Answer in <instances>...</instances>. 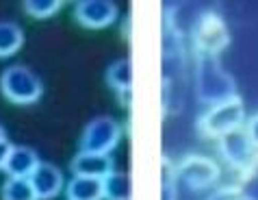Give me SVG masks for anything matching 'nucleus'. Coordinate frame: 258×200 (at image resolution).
Segmentation results:
<instances>
[{
  "label": "nucleus",
  "mask_w": 258,
  "mask_h": 200,
  "mask_svg": "<svg viewBox=\"0 0 258 200\" xmlns=\"http://www.w3.org/2000/svg\"><path fill=\"white\" fill-rule=\"evenodd\" d=\"M239 191L243 200H258V159L254 161L252 168H247L243 172Z\"/></svg>",
  "instance_id": "a211bd4d"
},
{
  "label": "nucleus",
  "mask_w": 258,
  "mask_h": 200,
  "mask_svg": "<svg viewBox=\"0 0 258 200\" xmlns=\"http://www.w3.org/2000/svg\"><path fill=\"white\" fill-rule=\"evenodd\" d=\"M3 139H7V131H5V126L0 124V141H3Z\"/></svg>",
  "instance_id": "5701e85b"
},
{
  "label": "nucleus",
  "mask_w": 258,
  "mask_h": 200,
  "mask_svg": "<svg viewBox=\"0 0 258 200\" xmlns=\"http://www.w3.org/2000/svg\"><path fill=\"white\" fill-rule=\"evenodd\" d=\"M196 91L198 98L211 107L239 98L232 76L221 68L217 57L202 53L198 57V68H196Z\"/></svg>",
  "instance_id": "f257e3e1"
},
{
  "label": "nucleus",
  "mask_w": 258,
  "mask_h": 200,
  "mask_svg": "<svg viewBox=\"0 0 258 200\" xmlns=\"http://www.w3.org/2000/svg\"><path fill=\"white\" fill-rule=\"evenodd\" d=\"M245 122V109H243V103L239 98L228 100V103L215 105L209 111L200 118V131H202L206 137L213 139H221L224 135L239 131L243 128Z\"/></svg>",
  "instance_id": "7ed1b4c3"
},
{
  "label": "nucleus",
  "mask_w": 258,
  "mask_h": 200,
  "mask_svg": "<svg viewBox=\"0 0 258 200\" xmlns=\"http://www.w3.org/2000/svg\"><path fill=\"white\" fill-rule=\"evenodd\" d=\"M106 83L119 94H128L133 89V63L131 59H117L106 70Z\"/></svg>",
  "instance_id": "ddd939ff"
},
{
  "label": "nucleus",
  "mask_w": 258,
  "mask_h": 200,
  "mask_svg": "<svg viewBox=\"0 0 258 200\" xmlns=\"http://www.w3.org/2000/svg\"><path fill=\"white\" fill-rule=\"evenodd\" d=\"M24 46V31L16 22H0V59L16 55Z\"/></svg>",
  "instance_id": "2eb2a0df"
},
{
  "label": "nucleus",
  "mask_w": 258,
  "mask_h": 200,
  "mask_svg": "<svg viewBox=\"0 0 258 200\" xmlns=\"http://www.w3.org/2000/svg\"><path fill=\"white\" fill-rule=\"evenodd\" d=\"M39 157L28 146H13L9 153V159L5 163V172L11 178H31V174L39 166Z\"/></svg>",
  "instance_id": "9b49d317"
},
{
  "label": "nucleus",
  "mask_w": 258,
  "mask_h": 200,
  "mask_svg": "<svg viewBox=\"0 0 258 200\" xmlns=\"http://www.w3.org/2000/svg\"><path fill=\"white\" fill-rule=\"evenodd\" d=\"M28 181L33 185L37 200H50V198L59 196L63 189V174L52 163H39Z\"/></svg>",
  "instance_id": "9d476101"
},
{
  "label": "nucleus",
  "mask_w": 258,
  "mask_h": 200,
  "mask_svg": "<svg viewBox=\"0 0 258 200\" xmlns=\"http://www.w3.org/2000/svg\"><path fill=\"white\" fill-rule=\"evenodd\" d=\"M219 153L232 168H239L241 172L252 168L254 161L258 159V148L254 146L252 137L247 135L245 126L239 128V131L224 135V137L219 139Z\"/></svg>",
  "instance_id": "423d86ee"
},
{
  "label": "nucleus",
  "mask_w": 258,
  "mask_h": 200,
  "mask_svg": "<svg viewBox=\"0 0 258 200\" xmlns=\"http://www.w3.org/2000/svg\"><path fill=\"white\" fill-rule=\"evenodd\" d=\"M61 0H26L24 11L31 18H50L61 9Z\"/></svg>",
  "instance_id": "f3484780"
},
{
  "label": "nucleus",
  "mask_w": 258,
  "mask_h": 200,
  "mask_svg": "<svg viewBox=\"0 0 258 200\" xmlns=\"http://www.w3.org/2000/svg\"><path fill=\"white\" fill-rule=\"evenodd\" d=\"M104 200H131L133 196V183L126 172H111L102 181Z\"/></svg>",
  "instance_id": "4468645a"
},
{
  "label": "nucleus",
  "mask_w": 258,
  "mask_h": 200,
  "mask_svg": "<svg viewBox=\"0 0 258 200\" xmlns=\"http://www.w3.org/2000/svg\"><path fill=\"white\" fill-rule=\"evenodd\" d=\"M161 200H176V172L167 161H163V181H161Z\"/></svg>",
  "instance_id": "6ab92c4d"
},
{
  "label": "nucleus",
  "mask_w": 258,
  "mask_h": 200,
  "mask_svg": "<svg viewBox=\"0 0 258 200\" xmlns=\"http://www.w3.org/2000/svg\"><path fill=\"white\" fill-rule=\"evenodd\" d=\"M3 200H37L28 178H7L3 185Z\"/></svg>",
  "instance_id": "dca6fc26"
},
{
  "label": "nucleus",
  "mask_w": 258,
  "mask_h": 200,
  "mask_svg": "<svg viewBox=\"0 0 258 200\" xmlns=\"http://www.w3.org/2000/svg\"><path fill=\"white\" fill-rule=\"evenodd\" d=\"M206 200H241V191L239 187H221Z\"/></svg>",
  "instance_id": "aec40b11"
},
{
  "label": "nucleus",
  "mask_w": 258,
  "mask_h": 200,
  "mask_svg": "<svg viewBox=\"0 0 258 200\" xmlns=\"http://www.w3.org/2000/svg\"><path fill=\"white\" fill-rule=\"evenodd\" d=\"M11 148H13V146H11L7 139L0 141V170H5V163H7V159H9Z\"/></svg>",
  "instance_id": "4be33fe9"
},
{
  "label": "nucleus",
  "mask_w": 258,
  "mask_h": 200,
  "mask_svg": "<svg viewBox=\"0 0 258 200\" xmlns=\"http://www.w3.org/2000/svg\"><path fill=\"white\" fill-rule=\"evenodd\" d=\"M72 172H74V176H87V178H100V181H104L115 170H113L111 155H96V153L81 150L72 159Z\"/></svg>",
  "instance_id": "1a4fd4ad"
},
{
  "label": "nucleus",
  "mask_w": 258,
  "mask_h": 200,
  "mask_svg": "<svg viewBox=\"0 0 258 200\" xmlns=\"http://www.w3.org/2000/svg\"><path fill=\"white\" fill-rule=\"evenodd\" d=\"M121 139V126L109 116H98L85 126L81 150L96 155H111Z\"/></svg>",
  "instance_id": "20e7f679"
},
{
  "label": "nucleus",
  "mask_w": 258,
  "mask_h": 200,
  "mask_svg": "<svg viewBox=\"0 0 258 200\" xmlns=\"http://www.w3.org/2000/svg\"><path fill=\"white\" fill-rule=\"evenodd\" d=\"M0 91L13 105H33L44 94V85L31 68L9 66L0 76Z\"/></svg>",
  "instance_id": "f03ea898"
},
{
  "label": "nucleus",
  "mask_w": 258,
  "mask_h": 200,
  "mask_svg": "<svg viewBox=\"0 0 258 200\" xmlns=\"http://www.w3.org/2000/svg\"><path fill=\"white\" fill-rule=\"evenodd\" d=\"M176 178L184 187L191 191H202L209 189L211 185L217 183L219 178V166L209 157H187L176 170Z\"/></svg>",
  "instance_id": "39448f33"
},
{
  "label": "nucleus",
  "mask_w": 258,
  "mask_h": 200,
  "mask_svg": "<svg viewBox=\"0 0 258 200\" xmlns=\"http://www.w3.org/2000/svg\"><path fill=\"white\" fill-rule=\"evenodd\" d=\"M245 131H247V135L252 137V141H254V146L258 148V116H254L252 120L247 122V126H245Z\"/></svg>",
  "instance_id": "412c9836"
},
{
  "label": "nucleus",
  "mask_w": 258,
  "mask_h": 200,
  "mask_svg": "<svg viewBox=\"0 0 258 200\" xmlns=\"http://www.w3.org/2000/svg\"><path fill=\"white\" fill-rule=\"evenodd\" d=\"M241 200H243V198H241Z\"/></svg>",
  "instance_id": "b1692460"
},
{
  "label": "nucleus",
  "mask_w": 258,
  "mask_h": 200,
  "mask_svg": "<svg viewBox=\"0 0 258 200\" xmlns=\"http://www.w3.org/2000/svg\"><path fill=\"white\" fill-rule=\"evenodd\" d=\"M196 44L202 55H215L217 57L221 50L228 46V33L221 20L206 16L196 28Z\"/></svg>",
  "instance_id": "6e6552de"
},
{
  "label": "nucleus",
  "mask_w": 258,
  "mask_h": 200,
  "mask_svg": "<svg viewBox=\"0 0 258 200\" xmlns=\"http://www.w3.org/2000/svg\"><path fill=\"white\" fill-rule=\"evenodd\" d=\"M68 200H104V189L100 178L74 176L66 187Z\"/></svg>",
  "instance_id": "f8f14e48"
},
{
  "label": "nucleus",
  "mask_w": 258,
  "mask_h": 200,
  "mask_svg": "<svg viewBox=\"0 0 258 200\" xmlns=\"http://www.w3.org/2000/svg\"><path fill=\"white\" fill-rule=\"evenodd\" d=\"M117 5L111 0H81L76 3V22L85 28H106L117 20Z\"/></svg>",
  "instance_id": "0eeeda50"
}]
</instances>
